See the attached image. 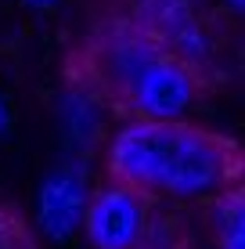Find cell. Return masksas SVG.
I'll use <instances>...</instances> for the list:
<instances>
[{"mask_svg":"<svg viewBox=\"0 0 245 249\" xmlns=\"http://www.w3.org/2000/svg\"><path fill=\"white\" fill-rule=\"evenodd\" d=\"M29 4H40V7H47V4H54V0H29Z\"/></svg>","mask_w":245,"mask_h":249,"instance_id":"52a82bcc","label":"cell"},{"mask_svg":"<svg viewBox=\"0 0 245 249\" xmlns=\"http://www.w3.org/2000/svg\"><path fill=\"white\" fill-rule=\"evenodd\" d=\"M224 4L231 7V11H242V7H245V0H224Z\"/></svg>","mask_w":245,"mask_h":249,"instance_id":"8992f818","label":"cell"},{"mask_svg":"<svg viewBox=\"0 0 245 249\" xmlns=\"http://www.w3.org/2000/svg\"><path fill=\"white\" fill-rule=\"evenodd\" d=\"M151 210H155V199L141 195L137 188L105 181L94 195H87L80 228H87L94 249H137Z\"/></svg>","mask_w":245,"mask_h":249,"instance_id":"7a4b0ae2","label":"cell"},{"mask_svg":"<svg viewBox=\"0 0 245 249\" xmlns=\"http://www.w3.org/2000/svg\"><path fill=\"white\" fill-rule=\"evenodd\" d=\"M0 249H29V242L22 238V231L7 217H0Z\"/></svg>","mask_w":245,"mask_h":249,"instance_id":"5b68a950","label":"cell"},{"mask_svg":"<svg viewBox=\"0 0 245 249\" xmlns=\"http://www.w3.org/2000/svg\"><path fill=\"white\" fill-rule=\"evenodd\" d=\"M0 126H4V105H0Z\"/></svg>","mask_w":245,"mask_h":249,"instance_id":"ba28073f","label":"cell"},{"mask_svg":"<svg viewBox=\"0 0 245 249\" xmlns=\"http://www.w3.org/2000/svg\"><path fill=\"white\" fill-rule=\"evenodd\" d=\"M133 22L145 33L159 40L163 47H170L177 58H184L188 65L206 62V33L191 11V0H137V15Z\"/></svg>","mask_w":245,"mask_h":249,"instance_id":"3957f363","label":"cell"},{"mask_svg":"<svg viewBox=\"0 0 245 249\" xmlns=\"http://www.w3.org/2000/svg\"><path fill=\"white\" fill-rule=\"evenodd\" d=\"M108 181L155 202H213L242 188V152L184 119H126L108 144Z\"/></svg>","mask_w":245,"mask_h":249,"instance_id":"6da1fadb","label":"cell"},{"mask_svg":"<svg viewBox=\"0 0 245 249\" xmlns=\"http://www.w3.org/2000/svg\"><path fill=\"white\" fill-rule=\"evenodd\" d=\"M83 210H87V181L80 170L65 166L54 170L36 195V213H40V228L47 238L65 242L72 238V231L83 224Z\"/></svg>","mask_w":245,"mask_h":249,"instance_id":"277c9868","label":"cell"}]
</instances>
